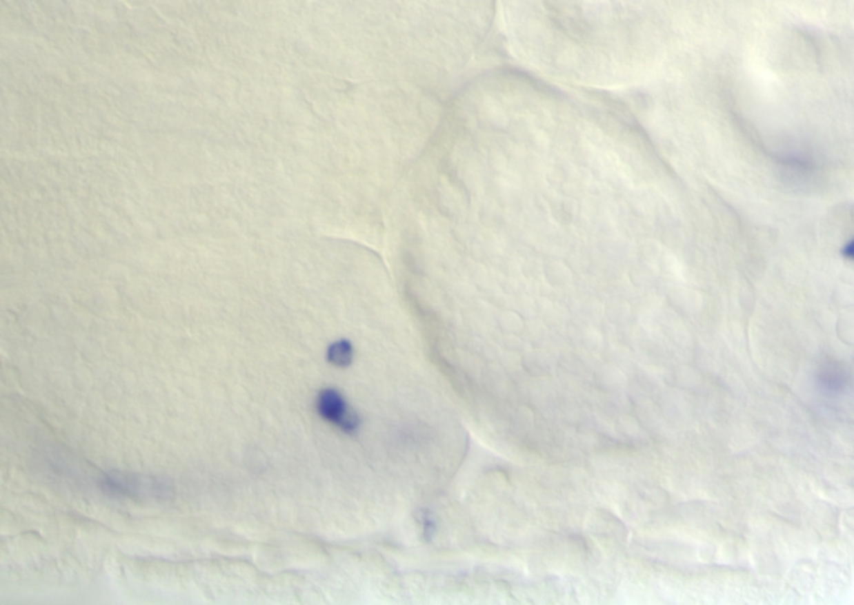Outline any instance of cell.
Instances as JSON below:
<instances>
[{"instance_id": "6da1fadb", "label": "cell", "mask_w": 854, "mask_h": 605, "mask_svg": "<svg viewBox=\"0 0 854 605\" xmlns=\"http://www.w3.org/2000/svg\"><path fill=\"white\" fill-rule=\"evenodd\" d=\"M317 412L321 413V417L336 424L339 429H342L347 433L356 432L359 424H361L357 413L346 404L344 397L334 389H324L319 393Z\"/></svg>"}, {"instance_id": "7a4b0ae2", "label": "cell", "mask_w": 854, "mask_h": 605, "mask_svg": "<svg viewBox=\"0 0 854 605\" xmlns=\"http://www.w3.org/2000/svg\"><path fill=\"white\" fill-rule=\"evenodd\" d=\"M106 484L109 485L110 491L126 493V495H154L159 497L163 493L161 482L150 479L137 480V477H126V475H115L106 479Z\"/></svg>"}, {"instance_id": "3957f363", "label": "cell", "mask_w": 854, "mask_h": 605, "mask_svg": "<svg viewBox=\"0 0 854 605\" xmlns=\"http://www.w3.org/2000/svg\"><path fill=\"white\" fill-rule=\"evenodd\" d=\"M352 345L347 340L334 342V344L329 345V349H327V360H329L330 364L337 365V367H347V365L352 362Z\"/></svg>"}, {"instance_id": "277c9868", "label": "cell", "mask_w": 854, "mask_h": 605, "mask_svg": "<svg viewBox=\"0 0 854 605\" xmlns=\"http://www.w3.org/2000/svg\"><path fill=\"white\" fill-rule=\"evenodd\" d=\"M844 256L849 257V258H854V240L849 242L848 247H846V249H844Z\"/></svg>"}]
</instances>
